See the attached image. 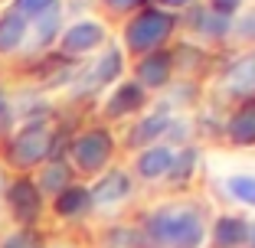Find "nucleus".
I'll list each match as a JSON object with an SVG mask.
<instances>
[{
  "instance_id": "obj_20",
  "label": "nucleus",
  "mask_w": 255,
  "mask_h": 248,
  "mask_svg": "<svg viewBox=\"0 0 255 248\" xmlns=\"http://www.w3.org/2000/svg\"><path fill=\"white\" fill-rule=\"evenodd\" d=\"M69 166L66 164H59V160H56V164H49L43 170V176H39V193H62V189L69 186Z\"/></svg>"
},
{
  "instance_id": "obj_14",
  "label": "nucleus",
  "mask_w": 255,
  "mask_h": 248,
  "mask_svg": "<svg viewBox=\"0 0 255 248\" xmlns=\"http://www.w3.org/2000/svg\"><path fill=\"white\" fill-rule=\"evenodd\" d=\"M26 33H30V20H23L16 10H7L0 16V53L7 56L26 46Z\"/></svg>"
},
{
  "instance_id": "obj_15",
  "label": "nucleus",
  "mask_w": 255,
  "mask_h": 248,
  "mask_svg": "<svg viewBox=\"0 0 255 248\" xmlns=\"http://www.w3.org/2000/svg\"><path fill=\"white\" fill-rule=\"evenodd\" d=\"M121 69H125V56H121V49H118V46H108L105 53H102V59H98L95 66H92V72L85 76V85H89V88H92V85H95V88H98V85H112L115 79L121 76Z\"/></svg>"
},
{
  "instance_id": "obj_23",
  "label": "nucleus",
  "mask_w": 255,
  "mask_h": 248,
  "mask_svg": "<svg viewBox=\"0 0 255 248\" xmlns=\"http://www.w3.org/2000/svg\"><path fill=\"white\" fill-rule=\"evenodd\" d=\"M59 7V0H16L13 10L23 16V20H36L39 13H46V10Z\"/></svg>"
},
{
  "instance_id": "obj_26",
  "label": "nucleus",
  "mask_w": 255,
  "mask_h": 248,
  "mask_svg": "<svg viewBox=\"0 0 255 248\" xmlns=\"http://www.w3.org/2000/svg\"><path fill=\"white\" fill-rule=\"evenodd\" d=\"M210 10L219 13V16H226V20H233V16H239L242 0H210Z\"/></svg>"
},
{
  "instance_id": "obj_29",
  "label": "nucleus",
  "mask_w": 255,
  "mask_h": 248,
  "mask_svg": "<svg viewBox=\"0 0 255 248\" xmlns=\"http://www.w3.org/2000/svg\"><path fill=\"white\" fill-rule=\"evenodd\" d=\"M249 248H255V226H252V232H249V242H246Z\"/></svg>"
},
{
  "instance_id": "obj_12",
  "label": "nucleus",
  "mask_w": 255,
  "mask_h": 248,
  "mask_svg": "<svg viewBox=\"0 0 255 248\" xmlns=\"http://www.w3.org/2000/svg\"><path fill=\"white\" fill-rule=\"evenodd\" d=\"M173 114H167V111H154V114H147V118H141L134 124V131H131V147H144V144H154L157 141H164L167 134H170V124H173Z\"/></svg>"
},
{
  "instance_id": "obj_1",
  "label": "nucleus",
  "mask_w": 255,
  "mask_h": 248,
  "mask_svg": "<svg viewBox=\"0 0 255 248\" xmlns=\"http://www.w3.org/2000/svg\"><path fill=\"white\" fill-rule=\"evenodd\" d=\"M144 235L157 248H203L206 242V222L200 206L190 203H170L160 206L147 216Z\"/></svg>"
},
{
  "instance_id": "obj_19",
  "label": "nucleus",
  "mask_w": 255,
  "mask_h": 248,
  "mask_svg": "<svg viewBox=\"0 0 255 248\" xmlns=\"http://www.w3.org/2000/svg\"><path fill=\"white\" fill-rule=\"evenodd\" d=\"M56 212L59 216H79V212H85L92 206V196H89V189L85 186H72L69 183L62 193H56Z\"/></svg>"
},
{
  "instance_id": "obj_22",
  "label": "nucleus",
  "mask_w": 255,
  "mask_h": 248,
  "mask_svg": "<svg viewBox=\"0 0 255 248\" xmlns=\"http://www.w3.org/2000/svg\"><path fill=\"white\" fill-rule=\"evenodd\" d=\"M196 160H200L196 147H183V151H173V164H170V170H167V176H170V180H187L190 173H193Z\"/></svg>"
},
{
  "instance_id": "obj_28",
  "label": "nucleus",
  "mask_w": 255,
  "mask_h": 248,
  "mask_svg": "<svg viewBox=\"0 0 255 248\" xmlns=\"http://www.w3.org/2000/svg\"><path fill=\"white\" fill-rule=\"evenodd\" d=\"M160 3V10H180V7H190V3H193V0H157Z\"/></svg>"
},
{
  "instance_id": "obj_10",
  "label": "nucleus",
  "mask_w": 255,
  "mask_h": 248,
  "mask_svg": "<svg viewBox=\"0 0 255 248\" xmlns=\"http://www.w3.org/2000/svg\"><path fill=\"white\" fill-rule=\"evenodd\" d=\"M144 101H147V91H144L137 82H121L118 88L108 95V101H105V114H108V118H125V114L141 111Z\"/></svg>"
},
{
  "instance_id": "obj_21",
  "label": "nucleus",
  "mask_w": 255,
  "mask_h": 248,
  "mask_svg": "<svg viewBox=\"0 0 255 248\" xmlns=\"http://www.w3.org/2000/svg\"><path fill=\"white\" fill-rule=\"evenodd\" d=\"M226 189H229V196L239 199L242 206H252L255 209V176L252 173H236V176H229V180H226Z\"/></svg>"
},
{
  "instance_id": "obj_9",
  "label": "nucleus",
  "mask_w": 255,
  "mask_h": 248,
  "mask_svg": "<svg viewBox=\"0 0 255 248\" xmlns=\"http://www.w3.org/2000/svg\"><path fill=\"white\" fill-rule=\"evenodd\" d=\"M170 79H173V56L167 49L141 56V62H137V85L141 88H160Z\"/></svg>"
},
{
  "instance_id": "obj_13",
  "label": "nucleus",
  "mask_w": 255,
  "mask_h": 248,
  "mask_svg": "<svg viewBox=\"0 0 255 248\" xmlns=\"http://www.w3.org/2000/svg\"><path fill=\"white\" fill-rule=\"evenodd\" d=\"M249 232H252V226H249L246 219L219 216L213 222V248H246Z\"/></svg>"
},
{
  "instance_id": "obj_5",
  "label": "nucleus",
  "mask_w": 255,
  "mask_h": 248,
  "mask_svg": "<svg viewBox=\"0 0 255 248\" xmlns=\"http://www.w3.org/2000/svg\"><path fill=\"white\" fill-rule=\"evenodd\" d=\"M105 39H108V33L98 20H79L59 33V46L66 56H89L95 49H102Z\"/></svg>"
},
{
  "instance_id": "obj_6",
  "label": "nucleus",
  "mask_w": 255,
  "mask_h": 248,
  "mask_svg": "<svg viewBox=\"0 0 255 248\" xmlns=\"http://www.w3.org/2000/svg\"><path fill=\"white\" fill-rule=\"evenodd\" d=\"M7 203H10V212H13L16 222H23V229L36 222L39 212H43V193L33 180H16L10 183L7 189Z\"/></svg>"
},
{
  "instance_id": "obj_11",
  "label": "nucleus",
  "mask_w": 255,
  "mask_h": 248,
  "mask_svg": "<svg viewBox=\"0 0 255 248\" xmlns=\"http://www.w3.org/2000/svg\"><path fill=\"white\" fill-rule=\"evenodd\" d=\"M170 164H173V147L170 144H154V147H144L137 154L134 170L141 180H160V176H167Z\"/></svg>"
},
{
  "instance_id": "obj_4",
  "label": "nucleus",
  "mask_w": 255,
  "mask_h": 248,
  "mask_svg": "<svg viewBox=\"0 0 255 248\" xmlns=\"http://www.w3.org/2000/svg\"><path fill=\"white\" fill-rule=\"evenodd\" d=\"M49 151H53V131L46 128V124L23 128L13 137V144H10V157H13L16 166H36L39 160L49 157Z\"/></svg>"
},
{
  "instance_id": "obj_2",
  "label": "nucleus",
  "mask_w": 255,
  "mask_h": 248,
  "mask_svg": "<svg viewBox=\"0 0 255 248\" xmlns=\"http://www.w3.org/2000/svg\"><path fill=\"white\" fill-rule=\"evenodd\" d=\"M173 26H177V16L167 13L160 7H141L125 26V46L137 56L157 53L164 49V43L170 39Z\"/></svg>"
},
{
  "instance_id": "obj_30",
  "label": "nucleus",
  "mask_w": 255,
  "mask_h": 248,
  "mask_svg": "<svg viewBox=\"0 0 255 248\" xmlns=\"http://www.w3.org/2000/svg\"><path fill=\"white\" fill-rule=\"evenodd\" d=\"M3 108H7V98H3V88H0V111H3Z\"/></svg>"
},
{
  "instance_id": "obj_17",
  "label": "nucleus",
  "mask_w": 255,
  "mask_h": 248,
  "mask_svg": "<svg viewBox=\"0 0 255 248\" xmlns=\"http://www.w3.org/2000/svg\"><path fill=\"white\" fill-rule=\"evenodd\" d=\"M59 26H62V7H53V10H46V13H39L36 20H30L26 39H33L30 46L43 49V46H49L56 36H59Z\"/></svg>"
},
{
  "instance_id": "obj_8",
  "label": "nucleus",
  "mask_w": 255,
  "mask_h": 248,
  "mask_svg": "<svg viewBox=\"0 0 255 248\" xmlns=\"http://www.w3.org/2000/svg\"><path fill=\"white\" fill-rule=\"evenodd\" d=\"M89 196H92V206L112 209V206L125 203L128 196H131V176H128L125 170H108L105 176L89 189Z\"/></svg>"
},
{
  "instance_id": "obj_3",
  "label": "nucleus",
  "mask_w": 255,
  "mask_h": 248,
  "mask_svg": "<svg viewBox=\"0 0 255 248\" xmlns=\"http://www.w3.org/2000/svg\"><path fill=\"white\" fill-rule=\"evenodd\" d=\"M112 151H115V137L105 128H92L72 141V160L82 173H98L112 160Z\"/></svg>"
},
{
  "instance_id": "obj_16",
  "label": "nucleus",
  "mask_w": 255,
  "mask_h": 248,
  "mask_svg": "<svg viewBox=\"0 0 255 248\" xmlns=\"http://www.w3.org/2000/svg\"><path fill=\"white\" fill-rule=\"evenodd\" d=\"M187 23L200 33L203 39H223L226 33H229V23H233V20L213 13L210 7H193V10H190V16H187Z\"/></svg>"
},
{
  "instance_id": "obj_25",
  "label": "nucleus",
  "mask_w": 255,
  "mask_h": 248,
  "mask_svg": "<svg viewBox=\"0 0 255 248\" xmlns=\"http://www.w3.org/2000/svg\"><path fill=\"white\" fill-rule=\"evenodd\" d=\"M229 33L239 36V39H255V10H249V13H242V16H233Z\"/></svg>"
},
{
  "instance_id": "obj_24",
  "label": "nucleus",
  "mask_w": 255,
  "mask_h": 248,
  "mask_svg": "<svg viewBox=\"0 0 255 248\" xmlns=\"http://www.w3.org/2000/svg\"><path fill=\"white\" fill-rule=\"evenodd\" d=\"M0 248H43V239H39L33 229H16V232H10L7 239H3Z\"/></svg>"
},
{
  "instance_id": "obj_27",
  "label": "nucleus",
  "mask_w": 255,
  "mask_h": 248,
  "mask_svg": "<svg viewBox=\"0 0 255 248\" xmlns=\"http://www.w3.org/2000/svg\"><path fill=\"white\" fill-rule=\"evenodd\" d=\"M112 10H134V7H141L144 0H105Z\"/></svg>"
},
{
  "instance_id": "obj_7",
  "label": "nucleus",
  "mask_w": 255,
  "mask_h": 248,
  "mask_svg": "<svg viewBox=\"0 0 255 248\" xmlns=\"http://www.w3.org/2000/svg\"><path fill=\"white\" fill-rule=\"evenodd\" d=\"M223 88L233 98H252L255 95V49L236 56L229 69L223 72Z\"/></svg>"
},
{
  "instance_id": "obj_18",
  "label": "nucleus",
  "mask_w": 255,
  "mask_h": 248,
  "mask_svg": "<svg viewBox=\"0 0 255 248\" xmlns=\"http://www.w3.org/2000/svg\"><path fill=\"white\" fill-rule=\"evenodd\" d=\"M226 134L236 147H252L255 144V105H246L229 118L226 124Z\"/></svg>"
}]
</instances>
